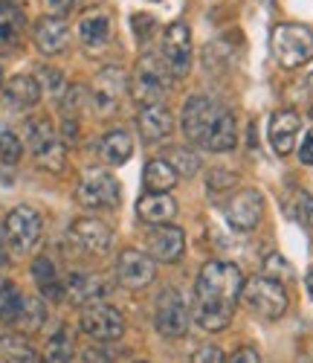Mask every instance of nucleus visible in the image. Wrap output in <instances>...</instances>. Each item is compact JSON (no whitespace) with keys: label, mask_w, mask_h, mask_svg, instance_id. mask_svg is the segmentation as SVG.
Wrapping results in <instances>:
<instances>
[{"label":"nucleus","mask_w":313,"mask_h":363,"mask_svg":"<svg viewBox=\"0 0 313 363\" xmlns=\"http://www.w3.org/2000/svg\"><path fill=\"white\" fill-rule=\"evenodd\" d=\"M18 302H21V294L18 288L0 277V320L4 323H12L15 320V311H18Z\"/></svg>","instance_id":"33"},{"label":"nucleus","mask_w":313,"mask_h":363,"mask_svg":"<svg viewBox=\"0 0 313 363\" xmlns=\"http://www.w3.org/2000/svg\"><path fill=\"white\" fill-rule=\"evenodd\" d=\"M137 128L145 143H163L174 131V116L166 105H145L137 116Z\"/></svg>","instance_id":"18"},{"label":"nucleus","mask_w":313,"mask_h":363,"mask_svg":"<svg viewBox=\"0 0 313 363\" xmlns=\"http://www.w3.org/2000/svg\"><path fill=\"white\" fill-rule=\"evenodd\" d=\"M235 143H238L235 116L221 108V113H217V119H215V125H212V131H209L203 145L212 148V151H229V148H235Z\"/></svg>","instance_id":"26"},{"label":"nucleus","mask_w":313,"mask_h":363,"mask_svg":"<svg viewBox=\"0 0 313 363\" xmlns=\"http://www.w3.org/2000/svg\"><path fill=\"white\" fill-rule=\"evenodd\" d=\"M4 94H6L9 105H15V108H33L41 99V82L35 76L18 73L9 82H4Z\"/></svg>","instance_id":"23"},{"label":"nucleus","mask_w":313,"mask_h":363,"mask_svg":"<svg viewBox=\"0 0 313 363\" xmlns=\"http://www.w3.org/2000/svg\"><path fill=\"white\" fill-rule=\"evenodd\" d=\"M186 250V233L174 224H160L148 233V256L160 262H177Z\"/></svg>","instance_id":"15"},{"label":"nucleus","mask_w":313,"mask_h":363,"mask_svg":"<svg viewBox=\"0 0 313 363\" xmlns=\"http://www.w3.org/2000/svg\"><path fill=\"white\" fill-rule=\"evenodd\" d=\"M163 65L169 76L183 79L192 70V35L186 23H171L163 38Z\"/></svg>","instance_id":"10"},{"label":"nucleus","mask_w":313,"mask_h":363,"mask_svg":"<svg viewBox=\"0 0 313 363\" xmlns=\"http://www.w3.org/2000/svg\"><path fill=\"white\" fill-rule=\"evenodd\" d=\"M299 131H302V119L296 111H275L270 119V145L275 155H290Z\"/></svg>","instance_id":"19"},{"label":"nucleus","mask_w":313,"mask_h":363,"mask_svg":"<svg viewBox=\"0 0 313 363\" xmlns=\"http://www.w3.org/2000/svg\"><path fill=\"white\" fill-rule=\"evenodd\" d=\"M154 323H156V331L169 340H177L186 335V328H189V308H186V299L180 291L166 288L160 296H156Z\"/></svg>","instance_id":"8"},{"label":"nucleus","mask_w":313,"mask_h":363,"mask_svg":"<svg viewBox=\"0 0 313 363\" xmlns=\"http://www.w3.org/2000/svg\"><path fill=\"white\" fill-rule=\"evenodd\" d=\"M79 41L87 50H93V52L102 50L110 41V18H108V12L90 9L87 15H81V21H79Z\"/></svg>","instance_id":"21"},{"label":"nucleus","mask_w":313,"mask_h":363,"mask_svg":"<svg viewBox=\"0 0 313 363\" xmlns=\"http://www.w3.org/2000/svg\"><path fill=\"white\" fill-rule=\"evenodd\" d=\"M108 291H110V285L102 279V277H96V274H81V270H73V274L67 277V282H64V294L76 302V306H96V302H102L105 296H108Z\"/></svg>","instance_id":"16"},{"label":"nucleus","mask_w":313,"mask_h":363,"mask_svg":"<svg viewBox=\"0 0 313 363\" xmlns=\"http://www.w3.org/2000/svg\"><path fill=\"white\" fill-rule=\"evenodd\" d=\"M244 277L232 262H209L200 267L195 282V320L206 331L229 325L235 302L241 299Z\"/></svg>","instance_id":"1"},{"label":"nucleus","mask_w":313,"mask_h":363,"mask_svg":"<svg viewBox=\"0 0 313 363\" xmlns=\"http://www.w3.org/2000/svg\"><path fill=\"white\" fill-rule=\"evenodd\" d=\"M134 155V140L128 131H108L102 140H99V157L108 163V166H122L128 163V157Z\"/></svg>","instance_id":"24"},{"label":"nucleus","mask_w":313,"mask_h":363,"mask_svg":"<svg viewBox=\"0 0 313 363\" xmlns=\"http://www.w3.org/2000/svg\"><path fill=\"white\" fill-rule=\"evenodd\" d=\"M285 213L302 224V227H313V195L305 189H293L285 201Z\"/></svg>","instance_id":"31"},{"label":"nucleus","mask_w":313,"mask_h":363,"mask_svg":"<svg viewBox=\"0 0 313 363\" xmlns=\"http://www.w3.org/2000/svg\"><path fill=\"white\" fill-rule=\"evenodd\" d=\"M305 285H307V294L313 296V267L307 270V277H305Z\"/></svg>","instance_id":"44"},{"label":"nucleus","mask_w":313,"mask_h":363,"mask_svg":"<svg viewBox=\"0 0 313 363\" xmlns=\"http://www.w3.org/2000/svg\"><path fill=\"white\" fill-rule=\"evenodd\" d=\"M307 84H310V90H313V73H310V79H307Z\"/></svg>","instance_id":"47"},{"label":"nucleus","mask_w":313,"mask_h":363,"mask_svg":"<svg viewBox=\"0 0 313 363\" xmlns=\"http://www.w3.org/2000/svg\"><path fill=\"white\" fill-rule=\"evenodd\" d=\"M217 113H221V105H215L209 96H189L186 99L183 113H180V128H183L186 140L203 145Z\"/></svg>","instance_id":"9"},{"label":"nucleus","mask_w":313,"mask_h":363,"mask_svg":"<svg viewBox=\"0 0 313 363\" xmlns=\"http://www.w3.org/2000/svg\"><path fill=\"white\" fill-rule=\"evenodd\" d=\"M73 4H76V0H47V9L58 18V15H64V12H70L73 9Z\"/></svg>","instance_id":"42"},{"label":"nucleus","mask_w":313,"mask_h":363,"mask_svg":"<svg viewBox=\"0 0 313 363\" xmlns=\"http://www.w3.org/2000/svg\"><path fill=\"white\" fill-rule=\"evenodd\" d=\"M67 41H70V29H67V23L61 18L47 15V18L38 21V26H35V47L44 55H55L61 50H67Z\"/></svg>","instance_id":"20"},{"label":"nucleus","mask_w":313,"mask_h":363,"mask_svg":"<svg viewBox=\"0 0 313 363\" xmlns=\"http://www.w3.org/2000/svg\"><path fill=\"white\" fill-rule=\"evenodd\" d=\"M47 320V308H44V302L38 296H26L21 294V302H18V311H15V320L12 325L18 331H23V335H33V331H38Z\"/></svg>","instance_id":"25"},{"label":"nucleus","mask_w":313,"mask_h":363,"mask_svg":"<svg viewBox=\"0 0 313 363\" xmlns=\"http://www.w3.org/2000/svg\"><path fill=\"white\" fill-rule=\"evenodd\" d=\"M44 363H73V343H70V335L64 328L47 343V352H44Z\"/></svg>","instance_id":"32"},{"label":"nucleus","mask_w":313,"mask_h":363,"mask_svg":"<svg viewBox=\"0 0 313 363\" xmlns=\"http://www.w3.org/2000/svg\"><path fill=\"white\" fill-rule=\"evenodd\" d=\"M227 363H261V357H258V352H256V349L244 346V349H238Z\"/></svg>","instance_id":"41"},{"label":"nucleus","mask_w":313,"mask_h":363,"mask_svg":"<svg viewBox=\"0 0 313 363\" xmlns=\"http://www.w3.org/2000/svg\"><path fill=\"white\" fill-rule=\"evenodd\" d=\"M131 94L142 108L163 105V96L169 94V70L156 52H145L137 62L134 79H131Z\"/></svg>","instance_id":"3"},{"label":"nucleus","mask_w":313,"mask_h":363,"mask_svg":"<svg viewBox=\"0 0 313 363\" xmlns=\"http://www.w3.org/2000/svg\"><path fill=\"white\" fill-rule=\"evenodd\" d=\"M41 79H44V84H47V90H50V94L58 99L61 94H64V79H61V73L58 70H50V67H44L41 70ZM38 79V82H41Z\"/></svg>","instance_id":"38"},{"label":"nucleus","mask_w":313,"mask_h":363,"mask_svg":"<svg viewBox=\"0 0 313 363\" xmlns=\"http://www.w3.org/2000/svg\"><path fill=\"white\" fill-rule=\"evenodd\" d=\"M154 274H156L154 259L142 250H122L116 259V279L131 291L148 288L154 282Z\"/></svg>","instance_id":"14"},{"label":"nucleus","mask_w":313,"mask_h":363,"mask_svg":"<svg viewBox=\"0 0 313 363\" xmlns=\"http://www.w3.org/2000/svg\"><path fill=\"white\" fill-rule=\"evenodd\" d=\"M84 363H113L102 349H87L84 352Z\"/></svg>","instance_id":"43"},{"label":"nucleus","mask_w":313,"mask_h":363,"mask_svg":"<svg viewBox=\"0 0 313 363\" xmlns=\"http://www.w3.org/2000/svg\"><path fill=\"white\" fill-rule=\"evenodd\" d=\"M41 233H44L41 213L35 206H26V203L15 206L4 221V238L15 253H29L41 241Z\"/></svg>","instance_id":"6"},{"label":"nucleus","mask_w":313,"mask_h":363,"mask_svg":"<svg viewBox=\"0 0 313 363\" xmlns=\"http://www.w3.org/2000/svg\"><path fill=\"white\" fill-rule=\"evenodd\" d=\"M192 363H227V357H224V352H221V349H215V346H206V349L195 352Z\"/></svg>","instance_id":"39"},{"label":"nucleus","mask_w":313,"mask_h":363,"mask_svg":"<svg viewBox=\"0 0 313 363\" xmlns=\"http://www.w3.org/2000/svg\"><path fill=\"white\" fill-rule=\"evenodd\" d=\"M21 155H23L21 140L9 128H0V160H4V163H18Z\"/></svg>","instance_id":"36"},{"label":"nucleus","mask_w":313,"mask_h":363,"mask_svg":"<svg viewBox=\"0 0 313 363\" xmlns=\"http://www.w3.org/2000/svg\"><path fill=\"white\" fill-rule=\"evenodd\" d=\"M0 90H4V67H0Z\"/></svg>","instance_id":"46"},{"label":"nucleus","mask_w":313,"mask_h":363,"mask_svg":"<svg viewBox=\"0 0 313 363\" xmlns=\"http://www.w3.org/2000/svg\"><path fill=\"white\" fill-rule=\"evenodd\" d=\"M273 55L281 67H302L313 58V33L302 23H278L273 29Z\"/></svg>","instance_id":"2"},{"label":"nucleus","mask_w":313,"mask_h":363,"mask_svg":"<svg viewBox=\"0 0 313 363\" xmlns=\"http://www.w3.org/2000/svg\"><path fill=\"white\" fill-rule=\"evenodd\" d=\"M137 213L148 224H169L177 216V203L169 192H148V195L140 198Z\"/></svg>","instance_id":"22"},{"label":"nucleus","mask_w":313,"mask_h":363,"mask_svg":"<svg viewBox=\"0 0 313 363\" xmlns=\"http://www.w3.org/2000/svg\"><path fill=\"white\" fill-rule=\"evenodd\" d=\"M264 274H267V279H273V282H278V285H285V282L293 279V267L288 264L285 256L270 253V256L264 259Z\"/></svg>","instance_id":"34"},{"label":"nucleus","mask_w":313,"mask_h":363,"mask_svg":"<svg viewBox=\"0 0 313 363\" xmlns=\"http://www.w3.org/2000/svg\"><path fill=\"white\" fill-rule=\"evenodd\" d=\"M142 180H145L148 192H169L177 184V172L166 160H148L142 169Z\"/></svg>","instance_id":"28"},{"label":"nucleus","mask_w":313,"mask_h":363,"mask_svg":"<svg viewBox=\"0 0 313 363\" xmlns=\"http://www.w3.org/2000/svg\"><path fill=\"white\" fill-rule=\"evenodd\" d=\"M241 299L244 306L264 317V320H278L281 314L288 311V294H285V285H278L267 277H253L241 285Z\"/></svg>","instance_id":"4"},{"label":"nucleus","mask_w":313,"mask_h":363,"mask_svg":"<svg viewBox=\"0 0 313 363\" xmlns=\"http://www.w3.org/2000/svg\"><path fill=\"white\" fill-rule=\"evenodd\" d=\"M26 145L35 163L47 172H61L64 169V143L58 140L50 119H33L26 125Z\"/></svg>","instance_id":"7"},{"label":"nucleus","mask_w":313,"mask_h":363,"mask_svg":"<svg viewBox=\"0 0 313 363\" xmlns=\"http://www.w3.org/2000/svg\"><path fill=\"white\" fill-rule=\"evenodd\" d=\"M137 363H148V360H137Z\"/></svg>","instance_id":"48"},{"label":"nucleus","mask_w":313,"mask_h":363,"mask_svg":"<svg viewBox=\"0 0 313 363\" xmlns=\"http://www.w3.org/2000/svg\"><path fill=\"white\" fill-rule=\"evenodd\" d=\"M264 216V198L258 189H241L227 201V221L232 230L253 233Z\"/></svg>","instance_id":"11"},{"label":"nucleus","mask_w":313,"mask_h":363,"mask_svg":"<svg viewBox=\"0 0 313 363\" xmlns=\"http://www.w3.org/2000/svg\"><path fill=\"white\" fill-rule=\"evenodd\" d=\"M171 166H174L177 177H192L200 169V160H198V155H192L189 148H174L171 151Z\"/></svg>","instance_id":"35"},{"label":"nucleus","mask_w":313,"mask_h":363,"mask_svg":"<svg viewBox=\"0 0 313 363\" xmlns=\"http://www.w3.org/2000/svg\"><path fill=\"white\" fill-rule=\"evenodd\" d=\"M73 241L87 250V253H108L110 250V241H113V233L108 224H102L99 218H79L70 230Z\"/></svg>","instance_id":"17"},{"label":"nucleus","mask_w":313,"mask_h":363,"mask_svg":"<svg viewBox=\"0 0 313 363\" xmlns=\"http://www.w3.org/2000/svg\"><path fill=\"white\" fill-rule=\"evenodd\" d=\"M128 94V76L119 67H105L96 82H93V105L102 116H110L119 111V102Z\"/></svg>","instance_id":"13"},{"label":"nucleus","mask_w":313,"mask_h":363,"mask_svg":"<svg viewBox=\"0 0 313 363\" xmlns=\"http://www.w3.org/2000/svg\"><path fill=\"white\" fill-rule=\"evenodd\" d=\"M81 331L90 335L93 340H119L125 331V320L113 306L96 302V306H87L81 311Z\"/></svg>","instance_id":"12"},{"label":"nucleus","mask_w":313,"mask_h":363,"mask_svg":"<svg viewBox=\"0 0 313 363\" xmlns=\"http://www.w3.org/2000/svg\"><path fill=\"white\" fill-rule=\"evenodd\" d=\"M238 184V174L229 172V169H212L206 174V186L215 189V192H221V189H232Z\"/></svg>","instance_id":"37"},{"label":"nucleus","mask_w":313,"mask_h":363,"mask_svg":"<svg viewBox=\"0 0 313 363\" xmlns=\"http://www.w3.org/2000/svg\"><path fill=\"white\" fill-rule=\"evenodd\" d=\"M122 189L108 169H87L76 186V201L84 209H113L119 206Z\"/></svg>","instance_id":"5"},{"label":"nucleus","mask_w":313,"mask_h":363,"mask_svg":"<svg viewBox=\"0 0 313 363\" xmlns=\"http://www.w3.org/2000/svg\"><path fill=\"white\" fill-rule=\"evenodd\" d=\"M0 357L6 363H38L29 340H23V335H12V331L0 335Z\"/></svg>","instance_id":"29"},{"label":"nucleus","mask_w":313,"mask_h":363,"mask_svg":"<svg viewBox=\"0 0 313 363\" xmlns=\"http://www.w3.org/2000/svg\"><path fill=\"white\" fill-rule=\"evenodd\" d=\"M299 160L305 166H313V131H307L302 137V145H299Z\"/></svg>","instance_id":"40"},{"label":"nucleus","mask_w":313,"mask_h":363,"mask_svg":"<svg viewBox=\"0 0 313 363\" xmlns=\"http://www.w3.org/2000/svg\"><path fill=\"white\" fill-rule=\"evenodd\" d=\"M6 262V253H4V235H0V264Z\"/></svg>","instance_id":"45"},{"label":"nucleus","mask_w":313,"mask_h":363,"mask_svg":"<svg viewBox=\"0 0 313 363\" xmlns=\"http://www.w3.org/2000/svg\"><path fill=\"white\" fill-rule=\"evenodd\" d=\"M310 116H313V108H310Z\"/></svg>","instance_id":"49"},{"label":"nucleus","mask_w":313,"mask_h":363,"mask_svg":"<svg viewBox=\"0 0 313 363\" xmlns=\"http://www.w3.org/2000/svg\"><path fill=\"white\" fill-rule=\"evenodd\" d=\"M33 277H35V282H38V291H41L47 299H52V302L64 299V285H61V279H58V274H55V264H52L47 256H38V259L33 262Z\"/></svg>","instance_id":"27"},{"label":"nucleus","mask_w":313,"mask_h":363,"mask_svg":"<svg viewBox=\"0 0 313 363\" xmlns=\"http://www.w3.org/2000/svg\"><path fill=\"white\" fill-rule=\"evenodd\" d=\"M23 33V12L12 0H0V41L15 44Z\"/></svg>","instance_id":"30"}]
</instances>
